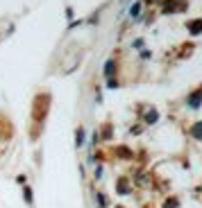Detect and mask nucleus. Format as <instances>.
<instances>
[{
  "instance_id": "obj_1",
  "label": "nucleus",
  "mask_w": 202,
  "mask_h": 208,
  "mask_svg": "<svg viewBox=\"0 0 202 208\" xmlns=\"http://www.w3.org/2000/svg\"><path fill=\"white\" fill-rule=\"evenodd\" d=\"M195 133H197V136H202V127H197V129H195Z\"/></svg>"
}]
</instances>
